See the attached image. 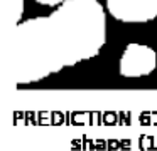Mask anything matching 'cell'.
I'll return each instance as SVG.
<instances>
[{"label": "cell", "instance_id": "1", "mask_svg": "<svg viewBox=\"0 0 157 151\" xmlns=\"http://www.w3.org/2000/svg\"><path fill=\"white\" fill-rule=\"evenodd\" d=\"M106 13L98 0H66L49 15L22 20L15 27L19 56L46 77L93 59L106 44Z\"/></svg>", "mask_w": 157, "mask_h": 151}, {"label": "cell", "instance_id": "2", "mask_svg": "<svg viewBox=\"0 0 157 151\" xmlns=\"http://www.w3.org/2000/svg\"><path fill=\"white\" fill-rule=\"evenodd\" d=\"M157 69V52L147 44L130 42L118 59V74L127 79L150 76Z\"/></svg>", "mask_w": 157, "mask_h": 151}, {"label": "cell", "instance_id": "3", "mask_svg": "<svg viewBox=\"0 0 157 151\" xmlns=\"http://www.w3.org/2000/svg\"><path fill=\"white\" fill-rule=\"evenodd\" d=\"M105 9L122 23H145L157 19V0H105Z\"/></svg>", "mask_w": 157, "mask_h": 151}, {"label": "cell", "instance_id": "4", "mask_svg": "<svg viewBox=\"0 0 157 151\" xmlns=\"http://www.w3.org/2000/svg\"><path fill=\"white\" fill-rule=\"evenodd\" d=\"M36 3H39V5H44V7H58V5H61L63 2H66V0H34Z\"/></svg>", "mask_w": 157, "mask_h": 151}, {"label": "cell", "instance_id": "5", "mask_svg": "<svg viewBox=\"0 0 157 151\" xmlns=\"http://www.w3.org/2000/svg\"><path fill=\"white\" fill-rule=\"evenodd\" d=\"M22 15H24V0H17V23L22 22Z\"/></svg>", "mask_w": 157, "mask_h": 151}]
</instances>
